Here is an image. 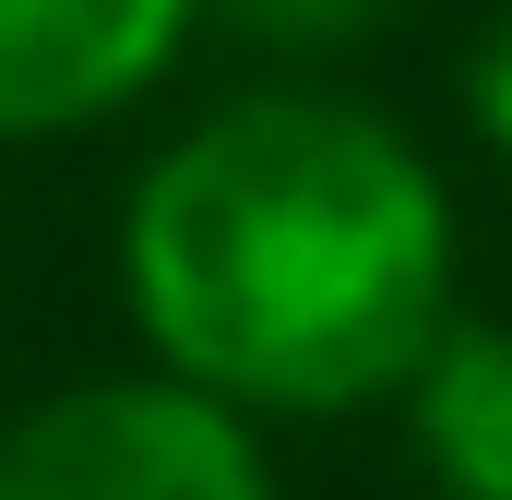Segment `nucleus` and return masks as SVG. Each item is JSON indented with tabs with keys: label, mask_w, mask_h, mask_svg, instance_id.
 I'll return each instance as SVG.
<instances>
[{
	"label": "nucleus",
	"mask_w": 512,
	"mask_h": 500,
	"mask_svg": "<svg viewBox=\"0 0 512 500\" xmlns=\"http://www.w3.org/2000/svg\"><path fill=\"white\" fill-rule=\"evenodd\" d=\"M465 227L441 167L334 84H239L167 131L120 203V298L143 370L239 417H370L405 405L465 322Z\"/></svg>",
	"instance_id": "1"
},
{
	"label": "nucleus",
	"mask_w": 512,
	"mask_h": 500,
	"mask_svg": "<svg viewBox=\"0 0 512 500\" xmlns=\"http://www.w3.org/2000/svg\"><path fill=\"white\" fill-rule=\"evenodd\" d=\"M0 500H286L239 405L167 370H96L0 417Z\"/></svg>",
	"instance_id": "2"
},
{
	"label": "nucleus",
	"mask_w": 512,
	"mask_h": 500,
	"mask_svg": "<svg viewBox=\"0 0 512 500\" xmlns=\"http://www.w3.org/2000/svg\"><path fill=\"white\" fill-rule=\"evenodd\" d=\"M191 36L203 0H0V143L108 131L179 72Z\"/></svg>",
	"instance_id": "3"
},
{
	"label": "nucleus",
	"mask_w": 512,
	"mask_h": 500,
	"mask_svg": "<svg viewBox=\"0 0 512 500\" xmlns=\"http://www.w3.org/2000/svg\"><path fill=\"white\" fill-rule=\"evenodd\" d=\"M405 441L441 500H512V322H453L405 381Z\"/></svg>",
	"instance_id": "4"
},
{
	"label": "nucleus",
	"mask_w": 512,
	"mask_h": 500,
	"mask_svg": "<svg viewBox=\"0 0 512 500\" xmlns=\"http://www.w3.org/2000/svg\"><path fill=\"white\" fill-rule=\"evenodd\" d=\"M405 0H203V24H227L251 60H274V72H322V60H358L370 36H382Z\"/></svg>",
	"instance_id": "5"
},
{
	"label": "nucleus",
	"mask_w": 512,
	"mask_h": 500,
	"mask_svg": "<svg viewBox=\"0 0 512 500\" xmlns=\"http://www.w3.org/2000/svg\"><path fill=\"white\" fill-rule=\"evenodd\" d=\"M465 120H477V143L512 167V12L465 48Z\"/></svg>",
	"instance_id": "6"
}]
</instances>
